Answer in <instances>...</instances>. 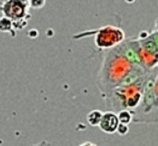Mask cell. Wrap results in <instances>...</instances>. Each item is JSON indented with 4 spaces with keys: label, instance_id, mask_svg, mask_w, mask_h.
<instances>
[{
    "label": "cell",
    "instance_id": "cell-9",
    "mask_svg": "<svg viewBox=\"0 0 158 146\" xmlns=\"http://www.w3.org/2000/svg\"><path fill=\"white\" fill-rule=\"evenodd\" d=\"M81 145H94V144H91V143H83V144H81Z\"/></svg>",
    "mask_w": 158,
    "mask_h": 146
},
{
    "label": "cell",
    "instance_id": "cell-7",
    "mask_svg": "<svg viewBox=\"0 0 158 146\" xmlns=\"http://www.w3.org/2000/svg\"><path fill=\"white\" fill-rule=\"evenodd\" d=\"M29 7L34 9H41L45 6L46 0H28Z\"/></svg>",
    "mask_w": 158,
    "mask_h": 146
},
{
    "label": "cell",
    "instance_id": "cell-5",
    "mask_svg": "<svg viewBox=\"0 0 158 146\" xmlns=\"http://www.w3.org/2000/svg\"><path fill=\"white\" fill-rule=\"evenodd\" d=\"M103 113L99 110H93L89 112L87 115V121L89 125L91 126H98V123L100 122V119L102 117Z\"/></svg>",
    "mask_w": 158,
    "mask_h": 146
},
{
    "label": "cell",
    "instance_id": "cell-4",
    "mask_svg": "<svg viewBox=\"0 0 158 146\" xmlns=\"http://www.w3.org/2000/svg\"><path fill=\"white\" fill-rule=\"evenodd\" d=\"M0 32L3 33H10L13 37H15V31L13 26V21L7 16L0 17Z\"/></svg>",
    "mask_w": 158,
    "mask_h": 146
},
{
    "label": "cell",
    "instance_id": "cell-2",
    "mask_svg": "<svg viewBox=\"0 0 158 146\" xmlns=\"http://www.w3.org/2000/svg\"><path fill=\"white\" fill-rule=\"evenodd\" d=\"M94 33H96L95 44L98 48H109L120 42L124 37V33L121 30L113 26L101 27Z\"/></svg>",
    "mask_w": 158,
    "mask_h": 146
},
{
    "label": "cell",
    "instance_id": "cell-1",
    "mask_svg": "<svg viewBox=\"0 0 158 146\" xmlns=\"http://www.w3.org/2000/svg\"><path fill=\"white\" fill-rule=\"evenodd\" d=\"M28 0H4L0 5V10L5 16L13 21L15 30H22L28 24L29 15Z\"/></svg>",
    "mask_w": 158,
    "mask_h": 146
},
{
    "label": "cell",
    "instance_id": "cell-8",
    "mask_svg": "<svg viewBox=\"0 0 158 146\" xmlns=\"http://www.w3.org/2000/svg\"><path fill=\"white\" fill-rule=\"evenodd\" d=\"M117 131L118 132V134H121V135H125L128 132V127L127 126V124L125 123H118V129Z\"/></svg>",
    "mask_w": 158,
    "mask_h": 146
},
{
    "label": "cell",
    "instance_id": "cell-3",
    "mask_svg": "<svg viewBox=\"0 0 158 146\" xmlns=\"http://www.w3.org/2000/svg\"><path fill=\"white\" fill-rule=\"evenodd\" d=\"M118 117L113 112L103 113L100 122L98 123L99 129L106 134H114L118 126Z\"/></svg>",
    "mask_w": 158,
    "mask_h": 146
},
{
    "label": "cell",
    "instance_id": "cell-6",
    "mask_svg": "<svg viewBox=\"0 0 158 146\" xmlns=\"http://www.w3.org/2000/svg\"><path fill=\"white\" fill-rule=\"evenodd\" d=\"M118 121L121 123H125V124H127L129 123L131 121V114L127 112V111H121L118 115Z\"/></svg>",
    "mask_w": 158,
    "mask_h": 146
}]
</instances>
